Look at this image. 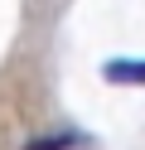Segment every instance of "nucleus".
Returning a JSON list of instances; mask_svg holds the SVG:
<instances>
[{
  "label": "nucleus",
  "mask_w": 145,
  "mask_h": 150,
  "mask_svg": "<svg viewBox=\"0 0 145 150\" xmlns=\"http://www.w3.org/2000/svg\"><path fill=\"white\" fill-rule=\"evenodd\" d=\"M102 78L106 82H145V58L131 63V58H106L102 63Z\"/></svg>",
  "instance_id": "nucleus-1"
},
{
  "label": "nucleus",
  "mask_w": 145,
  "mask_h": 150,
  "mask_svg": "<svg viewBox=\"0 0 145 150\" xmlns=\"http://www.w3.org/2000/svg\"><path fill=\"white\" fill-rule=\"evenodd\" d=\"M77 145V131H53V136H39V140H29L24 150H73Z\"/></svg>",
  "instance_id": "nucleus-2"
}]
</instances>
